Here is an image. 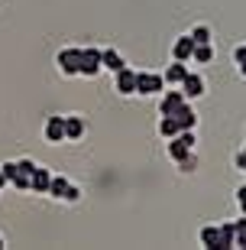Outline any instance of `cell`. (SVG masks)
<instances>
[{
    "instance_id": "1",
    "label": "cell",
    "mask_w": 246,
    "mask_h": 250,
    "mask_svg": "<svg viewBox=\"0 0 246 250\" xmlns=\"http://www.w3.org/2000/svg\"><path fill=\"white\" fill-rule=\"evenodd\" d=\"M165 88V78L155 72H136V94H159Z\"/></svg>"
},
{
    "instance_id": "17",
    "label": "cell",
    "mask_w": 246,
    "mask_h": 250,
    "mask_svg": "<svg viewBox=\"0 0 246 250\" xmlns=\"http://www.w3.org/2000/svg\"><path fill=\"white\" fill-rule=\"evenodd\" d=\"M159 133H162L165 140H172L175 133H178V121H175L172 114H162V121H159Z\"/></svg>"
},
{
    "instance_id": "21",
    "label": "cell",
    "mask_w": 246,
    "mask_h": 250,
    "mask_svg": "<svg viewBox=\"0 0 246 250\" xmlns=\"http://www.w3.org/2000/svg\"><path fill=\"white\" fill-rule=\"evenodd\" d=\"M10 186H13V188H19V192H26V188H29V176H23V172H17V176L10 179Z\"/></svg>"
},
{
    "instance_id": "26",
    "label": "cell",
    "mask_w": 246,
    "mask_h": 250,
    "mask_svg": "<svg viewBox=\"0 0 246 250\" xmlns=\"http://www.w3.org/2000/svg\"><path fill=\"white\" fill-rule=\"evenodd\" d=\"M233 62H237V65L246 62V46H237V49H233Z\"/></svg>"
},
{
    "instance_id": "22",
    "label": "cell",
    "mask_w": 246,
    "mask_h": 250,
    "mask_svg": "<svg viewBox=\"0 0 246 250\" xmlns=\"http://www.w3.org/2000/svg\"><path fill=\"white\" fill-rule=\"evenodd\" d=\"M194 166H198V156H194V153H188V156H185L182 163H178V169H182V172H191Z\"/></svg>"
},
{
    "instance_id": "8",
    "label": "cell",
    "mask_w": 246,
    "mask_h": 250,
    "mask_svg": "<svg viewBox=\"0 0 246 250\" xmlns=\"http://www.w3.org/2000/svg\"><path fill=\"white\" fill-rule=\"evenodd\" d=\"M191 49H194V39L191 36H178L172 46V59L175 62H191Z\"/></svg>"
},
{
    "instance_id": "4",
    "label": "cell",
    "mask_w": 246,
    "mask_h": 250,
    "mask_svg": "<svg viewBox=\"0 0 246 250\" xmlns=\"http://www.w3.org/2000/svg\"><path fill=\"white\" fill-rule=\"evenodd\" d=\"M97 72H100V49H94V46L81 49V65H78V75L94 78Z\"/></svg>"
},
{
    "instance_id": "16",
    "label": "cell",
    "mask_w": 246,
    "mask_h": 250,
    "mask_svg": "<svg viewBox=\"0 0 246 250\" xmlns=\"http://www.w3.org/2000/svg\"><path fill=\"white\" fill-rule=\"evenodd\" d=\"M201 244L204 247H220V231H217V224H208V228H201Z\"/></svg>"
},
{
    "instance_id": "15",
    "label": "cell",
    "mask_w": 246,
    "mask_h": 250,
    "mask_svg": "<svg viewBox=\"0 0 246 250\" xmlns=\"http://www.w3.org/2000/svg\"><path fill=\"white\" fill-rule=\"evenodd\" d=\"M210 59H214V49H210V42H201V46L191 49V62H194V65H208Z\"/></svg>"
},
{
    "instance_id": "6",
    "label": "cell",
    "mask_w": 246,
    "mask_h": 250,
    "mask_svg": "<svg viewBox=\"0 0 246 250\" xmlns=\"http://www.w3.org/2000/svg\"><path fill=\"white\" fill-rule=\"evenodd\" d=\"M42 137L49 143H65V117H49L42 127Z\"/></svg>"
},
{
    "instance_id": "18",
    "label": "cell",
    "mask_w": 246,
    "mask_h": 250,
    "mask_svg": "<svg viewBox=\"0 0 246 250\" xmlns=\"http://www.w3.org/2000/svg\"><path fill=\"white\" fill-rule=\"evenodd\" d=\"M68 186H72V182H68L65 176H52V179H49V188H46V192L52 195V198H62V195H65V188H68Z\"/></svg>"
},
{
    "instance_id": "12",
    "label": "cell",
    "mask_w": 246,
    "mask_h": 250,
    "mask_svg": "<svg viewBox=\"0 0 246 250\" xmlns=\"http://www.w3.org/2000/svg\"><path fill=\"white\" fill-rule=\"evenodd\" d=\"M49 179H52V172L42 169V166H36V169H33V176H29V188H33V192H46Z\"/></svg>"
},
{
    "instance_id": "29",
    "label": "cell",
    "mask_w": 246,
    "mask_h": 250,
    "mask_svg": "<svg viewBox=\"0 0 246 250\" xmlns=\"http://www.w3.org/2000/svg\"><path fill=\"white\" fill-rule=\"evenodd\" d=\"M3 186H7V176H3V172H0V188H3Z\"/></svg>"
},
{
    "instance_id": "10",
    "label": "cell",
    "mask_w": 246,
    "mask_h": 250,
    "mask_svg": "<svg viewBox=\"0 0 246 250\" xmlns=\"http://www.w3.org/2000/svg\"><path fill=\"white\" fill-rule=\"evenodd\" d=\"M188 72H191V68H188V62H172L169 68H165L162 78H165V84H182V78Z\"/></svg>"
},
{
    "instance_id": "2",
    "label": "cell",
    "mask_w": 246,
    "mask_h": 250,
    "mask_svg": "<svg viewBox=\"0 0 246 250\" xmlns=\"http://www.w3.org/2000/svg\"><path fill=\"white\" fill-rule=\"evenodd\" d=\"M114 88H117V94H123V98H130V94H136V72L133 68H120V72H114Z\"/></svg>"
},
{
    "instance_id": "5",
    "label": "cell",
    "mask_w": 246,
    "mask_h": 250,
    "mask_svg": "<svg viewBox=\"0 0 246 250\" xmlns=\"http://www.w3.org/2000/svg\"><path fill=\"white\" fill-rule=\"evenodd\" d=\"M178 88H182L185 101H194V98H201V94H204V78H201V75H194V72H188L182 78V84H178Z\"/></svg>"
},
{
    "instance_id": "25",
    "label": "cell",
    "mask_w": 246,
    "mask_h": 250,
    "mask_svg": "<svg viewBox=\"0 0 246 250\" xmlns=\"http://www.w3.org/2000/svg\"><path fill=\"white\" fill-rule=\"evenodd\" d=\"M0 172H3V176H7V182L13 176H17V163H3V166H0Z\"/></svg>"
},
{
    "instance_id": "28",
    "label": "cell",
    "mask_w": 246,
    "mask_h": 250,
    "mask_svg": "<svg viewBox=\"0 0 246 250\" xmlns=\"http://www.w3.org/2000/svg\"><path fill=\"white\" fill-rule=\"evenodd\" d=\"M237 68H240V75H243V78H246V62H243V65H237Z\"/></svg>"
},
{
    "instance_id": "13",
    "label": "cell",
    "mask_w": 246,
    "mask_h": 250,
    "mask_svg": "<svg viewBox=\"0 0 246 250\" xmlns=\"http://www.w3.org/2000/svg\"><path fill=\"white\" fill-rule=\"evenodd\" d=\"M217 231H220V250L237 247V234H233V221H224V224H217Z\"/></svg>"
},
{
    "instance_id": "19",
    "label": "cell",
    "mask_w": 246,
    "mask_h": 250,
    "mask_svg": "<svg viewBox=\"0 0 246 250\" xmlns=\"http://www.w3.org/2000/svg\"><path fill=\"white\" fill-rule=\"evenodd\" d=\"M233 234H237V247H246V214L233 221Z\"/></svg>"
},
{
    "instance_id": "14",
    "label": "cell",
    "mask_w": 246,
    "mask_h": 250,
    "mask_svg": "<svg viewBox=\"0 0 246 250\" xmlns=\"http://www.w3.org/2000/svg\"><path fill=\"white\" fill-rule=\"evenodd\" d=\"M84 121L81 117H65V140H81Z\"/></svg>"
},
{
    "instance_id": "27",
    "label": "cell",
    "mask_w": 246,
    "mask_h": 250,
    "mask_svg": "<svg viewBox=\"0 0 246 250\" xmlns=\"http://www.w3.org/2000/svg\"><path fill=\"white\" fill-rule=\"evenodd\" d=\"M237 205H240V211L246 214V186H243V188H237Z\"/></svg>"
},
{
    "instance_id": "7",
    "label": "cell",
    "mask_w": 246,
    "mask_h": 250,
    "mask_svg": "<svg viewBox=\"0 0 246 250\" xmlns=\"http://www.w3.org/2000/svg\"><path fill=\"white\" fill-rule=\"evenodd\" d=\"M172 117L178 121V130H194V127H198V114H194V107H191L188 101H185L182 107L172 114Z\"/></svg>"
},
{
    "instance_id": "20",
    "label": "cell",
    "mask_w": 246,
    "mask_h": 250,
    "mask_svg": "<svg viewBox=\"0 0 246 250\" xmlns=\"http://www.w3.org/2000/svg\"><path fill=\"white\" fill-rule=\"evenodd\" d=\"M188 36L194 39V46H201V42H210V29H208V26H194Z\"/></svg>"
},
{
    "instance_id": "23",
    "label": "cell",
    "mask_w": 246,
    "mask_h": 250,
    "mask_svg": "<svg viewBox=\"0 0 246 250\" xmlns=\"http://www.w3.org/2000/svg\"><path fill=\"white\" fill-rule=\"evenodd\" d=\"M33 169H36L33 159H19V163H17V172H23V176H33Z\"/></svg>"
},
{
    "instance_id": "3",
    "label": "cell",
    "mask_w": 246,
    "mask_h": 250,
    "mask_svg": "<svg viewBox=\"0 0 246 250\" xmlns=\"http://www.w3.org/2000/svg\"><path fill=\"white\" fill-rule=\"evenodd\" d=\"M55 65L62 75H78V65H81V49H62L55 56Z\"/></svg>"
},
{
    "instance_id": "30",
    "label": "cell",
    "mask_w": 246,
    "mask_h": 250,
    "mask_svg": "<svg viewBox=\"0 0 246 250\" xmlns=\"http://www.w3.org/2000/svg\"><path fill=\"white\" fill-rule=\"evenodd\" d=\"M0 247H3V237H0Z\"/></svg>"
},
{
    "instance_id": "9",
    "label": "cell",
    "mask_w": 246,
    "mask_h": 250,
    "mask_svg": "<svg viewBox=\"0 0 246 250\" xmlns=\"http://www.w3.org/2000/svg\"><path fill=\"white\" fill-rule=\"evenodd\" d=\"M123 56H120L117 49H100V68H107V72H120L123 68Z\"/></svg>"
},
{
    "instance_id": "24",
    "label": "cell",
    "mask_w": 246,
    "mask_h": 250,
    "mask_svg": "<svg viewBox=\"0 0 246 250\" xmlns=\"http://www.w3.org/2000/svg\"><path fill=\"white\" fill-rule=\"evenodd\" d=\"M62 198H65V202H78V198H81V192H78V186H68Z\"/></svg>"
},
{
    "instance_id": "11",
    "label": "cell",
    "mask_w": 246,
    "mask_h": 250,
    "mask_svg": "<svg viewBox=\"0 0 246 250\" xmlns=\"http://www.w3.org/2000/svg\"><path fill=\"white\" fill-rule=\"evenodd\" d=\"M182 104H185V94L182 91H165L162 104H159V114H175Z\"/></svg>"
}]
</instances>
